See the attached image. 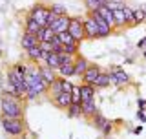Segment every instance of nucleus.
I'll list each match as a JSON object with an SVG mask.
<instances>
[{
    "label": "nucleus",
    "instance_id": "1a4fd4ad",
    "mask_svg": "<svg viewBox=\"0 0 146 139\" xmlns=\"http://www.w3.org/2000/svg\"><path fill=\"white\" fill-rule=\"evenodd\" d=\"M40 62H44L48 68H51L57 72L58 68H60V57H58V53L57 51H49V53H46L42 51V57H40Z\"/></svg>",
    "mask_w": 146,
    "mask_h": 139
},
{
    "label": "nucleus",
    "instance_id": "dca6fc26",
    "mask_svg": "<svg viewBox=\"0 0 146 139\" xmlns=\"http://www.w3.org/2000/svg\"><path fill=\"white\" fill-rule=\"evenodd\" d=\"M46 94L49 95V99H55L57 95L62 94V82H60V77H57V79L51 82V84L48 86V92H46Z\"/></svg>",
    "mask_w": 146,
    "mask_h": 139
},
{
    "label": "nucleus",
    "instance_id": "2f4dec72",
    "mask_svg": "<svg viewBox=\"0 0 146 139\" xmlns=\"http://www.w3.org/2000/svg\"><path fill=\"white\" fill-rule=\"evenodd\" d=\"M122 11H124V17H126V22H128V27L133 26V9H130L124 4V7H122Z\"/></svg>",
    "mask_w": 146,
    "mask_h": 139
},
{
    "label": "nucleus",
    "instance_id": "ea45409f",
    "mask_svg": "<svg viewBox=\"0 0 146 139\" xmlns=\"http://www.w3.org/2000/svg\"><path fill=\"white\" fill-rule=\"evenodd\" d=\"M137 119H139L141 123H146V114H144V110H139V112H137Z\"/></svg>",
    "mask_w": 146,
    "mask_h": 139
},
{
    "label": "nucleus",
    "instance_id": "0eeeda50",
    "mask_svg": "<svg viewBox=\"0 0 146 139\" xmlns=\"http://www.w3.org/2000/svg\"><path fill=\"white\" fill-rule=\"evenodd\" d=\"M90 15L93 17V20L97 22V26H99V35H100V39H102V37H108V35L113 31V27L110 26L102 17H100V13L97 11V9H95V11H90Z\"/></svg>",
    "mask_w": 146,
    "mask_h": 139
},
{
    "label": "nucleus",
    "instance_id": "79ce46f5",
    "mask_svg": "<svg viewBox=\"0 0 146 139\" xmlns=\"http://www.w3.org/2000/svg\"><path fill=\"white\" fill-rule=\"evenodd\" d=\"M137 46H139L141 49H146V39H143V40H141V42L137 44Z\"/></svg>",
    "mask_w": 146,
    "mask_h": 139
},
{
    "label": "nucleus",
    "instance_id": "a211bd4d",
    "mask_svg": "<svg viewBox=\"0 0 146 139\" xmlns=\"http://www.w3.org/2000/svg\"><path fill=\"white\" fill-rule=\"evenodd\" d=\"M113 22H115V29L128 27V22H126V17H124V11H122V7L113 11Z\"/></svg>",
    "mask_w": 146,
    "mask_h": 139
},
{
    "label": "nucleus",
    "instance_id": "f03ea898",
    "mask_svg": "<svg viewBox=\"0 0 146 139\" xmlns=\"http://www.w3.org/2000/svg\"><path fill=\"white\" fill-rule=\"evenodd\" d=\"M6 77H7L9 86H11V88H15L18 94L24 97V95H26V75H24V73H20V72H18L17 66H11V68L7 70Z\"/></svg>",
    "mask_w": 146,
    "mask_h": 139
},
{
    "label": "nucleus",
    "instance_id": "7ed1b4c3",
    "mask_svg": "<svg viewBox=\"0 0 146 139\" xmlns=\"http://www.w3.org/2000/svg\"><path fill=\"white\" fill-rule=\"evenodd\" d=\"M33 20L38 24L40 27H44V26H48V15H49V7L48 6H44V4H33L29 9V13H27Z\"/></svg>",
    "mask_w": 146,
    "mask_h": 139
},
{
    "label": "nucleus",
    "instance_id": "f3484780",
    "mask_svg": "<svg viewBox=\"0 0 146 139\" xmlns=\"http://www.w3.org/2000/svg\"><path fill=\"white\" fill-rule=\"evenodd\" d=\"M57 73H58V77H62V79L75 77V62L73 64H60V68L57 70Z\"/></svg>",
    "mask_w": 146,
    "mask_h": 139
},
{
    "label": "nucleus",
    "instance_id": "ddd939ff",
    "mask_svg": "<svg viewBox=\"0 0 146 139\" xmlns=\"http://www.w3.org/2000/svg\"><path fill=\"white\" fill-rule=\"evenodd\" d=\"M20 46L24 51H27L29 48H35V46H38V39H36V35H31V33H22L20 37Z\"/></svg>",
    "mask_w": 146,
    "mask_h": 139
},
{
    "label": "nucleus",
    "instance_id": "9b49d317",
    "mask_svg": "<svg viewBox=\"0 0 146 139\" xmlns=\"http://www.w3.org/2000/svg\"><path fill=\"white\" fill-rule=\"evenodd\" d=\"M80 106H82V115H84V117H88V119H91L95 114L99 112V106H97V103H95V97H93V99L82 101Z\"/></svg>",
    "mask_w": 146,
    "mask_h": 139
},
{
    "label": "nucleus",
    "instance_id": "9d476101",
    "mask_svg": "<svg viewBox=\"0 0 146 139\" xmlns=\"http://www.w3.org/2000/svg\"><path fill=\"white\" fill-rule=\"evenodd\" d=\"M100 72H102V70H100L97 64H90L88 70H86V73L80 77L82 82H84V84H95V81H97V77L100 75Z\"/></svg>",
    "mask_w": 146,
    "mask_h": 139
},
{
    "label": "nucleus",
    "instance_id": "39448f33",
    "mask_svg": "<svg viewBox=\"0 0 146 139\" xmlns=\"http://www.w3.org/2000/svg\"><path fill=\"white\" fill-rule=\"evenodd\" d=\"M68 31L71 33V37L77 40V42H80V40L86 39L84 22H82V18H79V17H71L70 18V27H68Z\"/></svg>",
    "mask_w": 146,
    "mask_h": 139
},
{
    "label": "nucleus",
    "instance_id": "b1692460",
    "mask_svg": "<svg viewBox=\"0 0 146 139\" xmlns=\"http://www.w3.org/2000/svg\"><path fill=\"white\" fill-rule=\"evenodd\" d=\"M66 114H68V117H84V115H82V106H80V103H71L70 106H68Z\"/></svg>",
    "mask_w": 146,
    "mask_h": 139
},
{
    "label": "nucleus",
    "instance_id": "f704fd0d",
    "mask_svg": "<svg viewBox=\"0 0 146 139\" xmlns=\"http://www.w3.org/2000/svg\"><path fill=\"white\" fill-rule=\"evenodd\" d=\"M84 6H86V9H88V13H90V11H95L100 4L97 2V0H84Z\"/></svg>",
    "mask_w": 146,
    "mask_h": 139
},
{
    "label": "nucleus",
    "instance_id": "2eb2a0df",
    "mask_svg": "<svg viewBox=\"0 0 146 139\" xmlns=\"http://www.w3.org/2000/svg\"><path fill=\"white\" fill-rule=\"evenodd\" d=\"M38 72H40V77H42L48 84H51L55 79H57V72L51 70V68H48L46 64H40V66H38Z\"/></svg>",
    "mask_w": 146,
    "mask_h": 139
},
{
    "label": "nucleus",
    "instance_id": "f257e3e1",
    "mask_svg": "<svg viewBox=\"0 0 146 139\" xmlns=\"http://www.w3.org/2000/svg\"><path fill=\"white\" fill-rule=\"evenodd\" d=\"M0 124H2L4 132H6L7 136H11V137H20V136H24V132H26V124H24L22 119H15V117L2 115Z\"/></svg>",
    "mask_w": 146,
    "mask_h": 139
},
{
    "label": "nucleus",
    "instance_id": "49530a36",
    "mask_svg": "<svg viewBox=\"0 0 146 139\" xmlns=\"http://www.w3.org/2000/svg\"><path fill=\"white\" fill-rule=\"evenodd\" d=\"M15 139H26V137H22V136H20V137H15Z\"/></svg>",
    "mask_w": 146,
    "mask_h": 139
},
{
    "label": "nucleus",
    "instance_id": "6e6552de",
    "mask_svg": "<svg viewBox=\"0 0 146 139\" xmlns=\"http://www.w3.org/2000/svg\"><path fill=\"white\" fill-rule=\"evenodd\" d=\"M70 18L71 17H68V15H60V17H57L55 20L49 24V27H51V31L55 35H58V33H62V31H68V27H70Z\"/></svg>",
    "mask_w": 146,
    "mask_h": 139
},
{
    "label": "nucleus",
    "instance_id": "4468645a",
    "mask_svg": "<svg viewBox=\"0 0 146 139\" xmlns=\"http://www.w3.org/2000/svg\"><path fill=\"white\" fill-rule=\"evenodd\" d=\"M91 62H88V59L86 57H82V55H77V59H75V75L77 77H82L86 73V70H88Z\"/></svg>",
    "mask_w": 146,
    "mask_h": 139
},
{
    "label": "nucleus",
    "instance_id": "cd10ccee",
    "mask_svg": "<svg viewBox=\"0 0 146 139\" xmlns=\"http://www.w3.org/2000/svg\"><path fill=\"white\" fill-rule=\"evenodd\" d=\"M144 20H146V13H144V9H143V7L133 9V26L141 24V22H144Z\"/></svg>",
    "mask_w": 146,
    "mask_h": 139
},
{
    "label": "nucleus",
    "instance_id": "7c9ffc66",
    "mask_svg": "<svg viewBox=\"0 0 146 139\" xmlns=\"http://www.w3.org/2000/svg\"><path fill=\"white\" fill-rule=\"evenodd\" d=\"M110 11H115V9H121V7H124V0H108L106 4H104Z\"/></svg>",
    "mask_w": 146,
    "mask_h": 139
},
{
    "label": "nucleus",
    "instance_id": "6ab92c4d",
    "mask_svg": "<svg viewBox=\"0 0 146 139\" xmlns=\"http://www.w3.org/2000/svg\"><path fill=\"white\" fill-rule=\"evenodd\" d=\"M79 90H80V103L82 101H86V99H93L95 97V86L93 84H82L79 86Z\"/></svg>",
    "mask_w": 146,
    "mask_h": 139
},
{
    "label": "nucleus",
    "instance_id": "c756f323",
    "mask_svg": "<svg viewBox=\"0 0 146 139\" xmlns=\"http://www.w3.org/2000/svg\"><path fill=\"white\" fill-rule=\"evenodd\" d=\"M79 55V53H77ZM77 55H73V53H58V57H60V64H73L75 62V59H77Z\"/></svg>",
    "mask_w": 146,
    "mask_h": 139
},
{
    "label": "nucleus",
    "instance_id": "bb28decb",
    "mask_svg": "<svg viewBox=\"0 0 146 139\" xmlns=\"http://www.w3.org/2000/svg\"><path fill=\"white\" fill-rule=\"evenodd\" d=\"M95 88H106L110 86V75H108V72H100V75L97 77V81H95Z\"/></svg>",
    "mask_w": 146,
    "mask_h": 139
},
{
    "label": "nucleus",
    "instance_id": "a878e982",
    "mask_svg": "<svg viewBox=\"0 0 146 139\" xmlns=\"http://www.w3.org/2000/svg\"><path fill=\"white\" fill-rule=\"evenodd\" d=\"M108 121H110V119H106V117H104V115L100 114V112H97V114L93 115V117H91V123H93V126L97 128V130H100V128H102V126H104V124H106Z\"/></svg>",
    "mask_w": 146,
    "mask_h": 139
},
{
    "label": "nucleus",
    "instance_id": "20e7f679",
    "mask_svg": "<svg viewBox=\"0 0 146 139\" xmlns=\"http://www.w3.org/2000/svg\"><path fill=\"white\" fill-rule=\"evenodd\" d=\"M108 75H110V84H113V86H117V88L131 84V77L128 75L124 70H121L119 66H115L111 72H108Z\"/></svg>",
    "mask_w": 146,
    "mask_h": 139
},
{
    "label": "nucleus",
    "instance_id": "a18cd8bd",
    "mask_svg": "<svg viewBox=\"0 0 146 139\" xmlns=\"http://www.w3.org/2000/svg\"><path fill=\"white\" fill-rule=\"evenodd\" d=\"M0 53H2V40H0Z\"/></svg>",
    "mask_w": 146,
    "mask_h": 139
},
{
    "label": "nucleus",
    "instance_id": "37998d69",
    "mask_svg": "<svg viewBox=\"0 0 146 139\" xmlns=\"http://www.w3.org/2000/svg\"><path fill=\"white\" fill-rule=\"evenodd\" d=\"M141 132H143V126H137L135 130H133V134H141Z\"/></svg>",
    "mask_w": 146,
    "mask_h": 139
},
{
    "label": "nucleus",
    "instance_id": "393cba45",
    "mask_svg": "<svg viewBox=\"0 0 146 139\" xmlns=\"http://www.w3.org/2000/svg\"><path fill=\"white\" fill-rule=\"evenodd\" d=\"M58 39H60L62 46H75V44H79V42H77V40L71 37L70 31H62V33H58Z\"/></svg>",
    "mask_w": 146,
    "mask_h": 139
},
{
    "label": "nucleus",
    "instance_id": "4be33fe9",
    "mask_svg": "<svg viewBox=\"0 0 146 139\" xmlns=\"http://www.w3.org/2000/svg\"><path fill=\"white\" fill-rule=\"evenodd\" d=\"M38 29H40V26L36 24L29 15H27L26 20H24V31H26V33H31V35H36V31H38Z\"/></svg>",
    "mask_w": 146,
    "mask_h": 139
},
{
    "label": "nucleus",
    "instance_id": "aec40b11",
    "mask_svg": "<svg viewBox=\"0 0 146 139\" xmlns=\"http://www.w3.org/2000/svg\"><path fill=\"white\" fill-rule=\"evenodd\" d=\"M55 37V33L51 31V27L49 26H44L40 27L38 31H36V39H38V42H46V40H51Z\"/></svg>",
    "mask_w": 146,
    "mask_h": 139
},
{
    "label": "nucleus",
    "instance_id": "473e14b6",
    "mask_svg": "<svg viewBox=\"0 0 146 139\" xmlns=\"http://www.w3.org/2000/svg\"><path fill=\"white\" fill-rule=\"evenodd\" d=\"M60 82H62V92H66V94H71L73 88H75V84H73L70 79H62V77H60Z\"/></svg>",
    "mask_w": 146,
    "mask_h": 139
},
{
    "label": "nucleus",
    "instance_id": "58836bf2",
    "mask_svg": "<svg viewBox=\"0 0 146 139\" xmlns=\"http://www.w3.org/2000/svg\"><path fill=\"white\" fill-rule=\"evenodd\" d=\"M71 97H73V103H80V90H79V86H75V88H73Z\"/></svg>",
    "mask_w": 146,
    "mask_h": 139
},
{
    "label": "nucleus",
    "instance_id": "5701e85b",
    "mask_svg": "<svg viewBox=\"0 0 146 139\" xmlns=\"http://www.w3.org/2000/svg\"><path fill=\"white\" fill-rule=\"evenodd\" d=\"M26 55H27V59H29L33 64H36V62H40V57H42V49H40V46H35V48H29L26 51Z\"/></svg>",
    "mask_w": 146,
    "mask_h": 139
},
{
    "label": "nucleus",
    "instance_id": "412c9836",
    "mask_svg": "<svg viewBox=\"0 0 146 139\" xmlns=\"http://www.w3.org/2000/svg\"><path fill=\"white\" fill-rule=\"evenodd\" d=\"M97 11L100 13V17H102L104 20H106L108 24L111 26L113 29H115V22H113V11H110L106 6H99V7H97Z\"/></svg>",
    "mask_w": 146,
    "mask_h": 139
},
{
    "label": "nucleus",
    "instance_id": "de8ad7c7",
    "mask_svg": "<svg viewBox=\"0 0 146 139\" xmlns=\"http://www.w3.org/2000/svg\"><path fill=\"white\" fill-rule=\"evenodd\" d=\"M144 59H146V49H144Z\"/></svg>",
    "mask_w": 146,
    "mask_h": 139
},
{
    "label": "nucleus",
    "instance_id": "e433bc0d",
    "mask_svg": "<svg viewBox=\"0 0 146 139\" xmlns=\"http://www.w3.org/2000/svg\"><path fill=\"white\" fill-rule=\"evenodd\" d=\"M111 130H113V123H111V121H108V123L104 124L102 128H100V132H102V136H110V134H111Z\"/></svg>",
    "mask_w": 146,
    "mask_h": 139
},
{
    "label": "nucleus",
    "instance_id": "a19ab883",
    "mask_svg": "<svg viewBox=\"0 0 146 139\" xmlns=\"http://www.w3.org/2000/svg\"><path fill=\"white\" fill-rule=\"evenodd\" d=\"M137 104H139V110H144L146 108V101L144 99H139V101H137Z\"/></svg>",
    "mask_w": 146,
    "mask_h": 139
},
{
    "label": "nucleus",
    "instance_id": "72a5a7b5",
    "mask_svg": "<svg viewBox=\"0 0 146 139\" xmlns=\"http://www.w3.org/2000/svg\"><path fill=\"white\" fill-rule=\"evenodd\" d=\"M49 42H51V46H53V51L62 53V42H60V39H58V35H55Z\"/></svg>",
    "mask_w": 146,
    "mask_h": 139
},
{
    "label": "nucleus",
    "instance_id": "f8f14e48",
    "mask_svg": "<svg viewBox=\"0 0 146 139\" xmlns=\"http://www.w3.org/2000/svg\"><path fill=\"white\" fill-rule=\"evenodd\" d=\"M51 101H53V104L57 106V108L68 110V106L73 103V97H71V94H66V92H62L60 95H57V97H55V99H51Z\"/></svg>",
    "mask_w": 146,
    "mask_h": 139
},
{
    "label": "nucleus",
    "instance_id": "c9c22d12",
    "mask_svg": "<svg viewBox=\"0 0 146 139\" xmlns=\"http://www.w3.org/2000/svg\"><path fill=\"white\" fill-rule=\"evenodd\" d=\"M62 51H64V53H73V55H77V53H79V44H75V46H62Z\"/></svg>",
    "mask_w": 146,
    "mask_h": 139
},
{
    "label": "nucleus",
    "instance_id": "423d86ee",
    "mask_svg": "<svg viewBox=\"0 0 146 139\" xmlns=\"http://www.w3.org/2000/svg\"><path fill=\"white\" fill-rule=\"evenodd\" d=\"M84 31H86V39L88 40H95V39H100V35H99V26H97V22L93 20V17L88 13V17L84 18Z\"/></svg>",
    "mask_w": 146,
    "mask_h": 139
},
{
    "label": "nucleus",
    "instance_id": "c85d7f7f",
    "mask_svg": "<svg viewBox=\"0 0 146 139\" xmlns=\"http://www.w3.org/2000/svg\"><path fill=\"white\" fill-rule=\"evenodd\" d=\"M48 7H49V11L55 13L57 17H60V15H68V13H66V7H64L62 4H58V2H55V4H51V6H48Z\"/></svg>",
    "mask_w": 146,
    "mask_h": 139
},
{
    "label": "nucleus",
    "instance_id": "4c0bfd02",
    "mask_svg": "<svg viewBox=\"0 0 146 139\" xmlns=\"http://www.w3.org/2000/svg\"><path fill=\"white\" fill-rule=\"evenodd\" d=\"M38 46H40V49H42V51H46V53L53 51V46H51V42H49V40H46V42H38Z\"/></svg>",
    "mask_w": 146,
    "mask_h": 139
},
{
    "label": "nucleus",
    "instance_id": "c03bdc74",
    "mask_svg": "<svg viewBox=\"0 0 146 139\" xmlns=\"http://www.w3.org/2000/svg\"><path fill=\"white\" fill-rule=\"evenodd\" d=\"M97 2L100 4V6H104V4H106V2H108V0H97Z\"/></svg>",
    "mask_w": 146,
    "mask_h": 139
}]
</instances>
